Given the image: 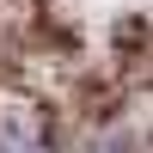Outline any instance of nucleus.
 <instances>
[{"mask_svg": "<svg viewBox=\"0 0 153 153\" xmlns=\"http://www.w3.org/2000/svg\"><path fill=\"white\" fill-rule=\"evenodd\" d=\"M0 153H49V135L31 110H6L0 117Z\"/></svg>", "mask_w": 153, "mask_h": 153, "instance_id": "nucleus-1", "label": "nucleus"}]
</instances>
